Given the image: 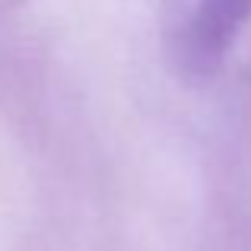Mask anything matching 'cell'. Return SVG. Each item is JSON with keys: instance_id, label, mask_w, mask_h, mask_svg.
Returning a JSON list of instances; mask_svg holds the SVG:
<instances>
[{"instance_id": "6da1fadb", "label": "cell", "mask_w": 251, "mask_h": 251, "mask_svg": "<svg viewBox=\"0 0 251 251\" xmlns=\"http://www.w3.org/2000/svg\"><path fill=\"white\" fill-rule=\"evenodd\" d=\"M251 16V0H188L169 29L172 67L184 83L220 74Z\"/></svg>"}]
</instances>
